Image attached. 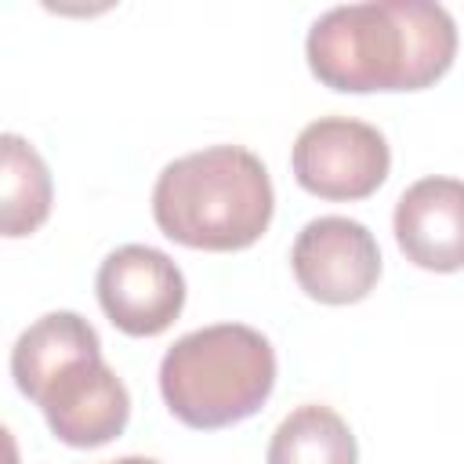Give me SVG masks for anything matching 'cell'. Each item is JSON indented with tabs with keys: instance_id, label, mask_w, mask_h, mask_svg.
<instances>
[{
	"instance_id": "obj_5",
	"label": "cell",
	"mask_w": 464,
	"mask_h": 464,
	"mask_svg": "<svg viewBox=\"0 0 464 464\" xmlns=\"http://www.w3.org/2000/svg\"><path fill=\"white\" fill-rule=\"evenodd\" d=\"M290 167L297 185L319 199H366L384 185L392 149L373 123L319 116L301 127Z\"/></svg>"
},
{
	"instance_id": "obj_11",
	"label": "cell",
	"mask_w": 464,
	"mask_h": 464,
	"mask_svg": "<svg viewBox=\"0 0 464 464\" xmlns=\"http://www.w3.org/2000/svg\"><path fill=\"white\" fill-rule=\"evenodd\" d=\"M105 464H160V460H152V457H138V453H130V457H116V460H105Z\"/></svg>"
},
{
	"instance_id": "obj_2",
	"label": "cell",
	"mask_w": 464,
	"mask_h": 464,
	"mask_svg": "<svg viewBox=\"0 0 464 464\" xmlns=\"http://www.w3.org/2000/svg\"><path fill=\"white\" fill-rule=\"evenodd\" d=\"M11 377L65 446H105L130 420V392L80 312L58 308L29 323L11 348Z\"/></svg>"
},
{
	"instance_id": "obj_9",
	"label": "cell",
	"mask_w": 464,
	"mask_h": 464,
	"mask_svg": "<svg viewBox=\"0 0 464 464\" xmlns=\"http://www.w3.org/2000/svg\"><path fill=\"white\" fill-rule=\"evenodd\" d=\"M0 225L4 236L18 239L36 232L47 214H51V199H54V185H51V170L44 163V156L14 130H7L0 138Z\"/></svg>"
},
{
	"instance_id": "obj_3",
	"label": "cell",
	"mask_w": 464,
	"mask_h": 464,
	"mask_svg": "<svg viewBox=\"0 0 464 464\" xmlns=\"http://www.w3.org/2000/svg\"><path fill=\"white\" fill-rule=\"evenodd\" d=\"M272 210V178L243 145L185 152L170 160L152 185L160 232L192 250H243L265 236Z\"/></svg>"
},
{
	"instance_id": "obj_1",
	"label": "cell",
	"mask_w": 464,
	"mask_h": 464,
	"mask_svg": "<svg viewBox=\"0 0 464 464\" xmlns=\"http://www.w3.org/2000/svg\"><path fill=\"white\" fill-rule=\"evenodd\" d=\"M453 54L457 22L431 0L337 4L304 36L312 76L344 94L431 87L446 76Z\"/></svg>"
},
{
	"instance_id": "obj_8",
	"label": "cell",
	"mask_w": 464,
	"mask_h": 464,
	"mask_svg": "<svg viewBox=\"0 0 464 464\" xmlns=\"http://www.w3.org/2000/svg\"><path fill=\"white\" fill-rule=\"evenodd\" d=\"M395 243L417 268L460 272L464 268V181L420 178L395 203Z\"/></svg>"
},
{
	"instance_id": "obj_4",
	"label": "cell",
	"mask_w": 464,
	"mask_h": 464,
	"mask_svg": "<svg viewBox=\"0 0 464 464\" xmlns=\"http://www.w3.org/2000/svg\"><path fill=\"white\" fill-rule=\"evenodd\" d=\"M276 388V348L246 323H214L178 337L160 359L167 410L199 431L254 417Z\"/></svg>"
},
{
	"instance_id": "obj_10",
	"label": "cell",
	"mask_w": 464,
	"mask_h": 464,
	"mask_svg": "<svg viewBox=\"0 0 464 464\" xmlns=\"http://www.w3.org/2000/svg\"><path fill=\"white\" fill-rule=\"evenodd\" d=\"M265 460L268 464H355L359 446L348 420L337 410L323 402H304L276 424Z\"/></svg>"
},
{
	"instance_id": "obj_7",
	"label": "cell",
	"mask_w": 464,
	"mask_h": 464,
	"mask_svg": "<svg viewBox=\"0 0 464 464\" xmlns=\"http://www.w3.org/2000/svg\"><path fill=\"white\" fill-rule=\"evenodd\" d=\"M98 304L130 337L163 334L185 308V276L156 246L123 243L98 265Z\"/></svg>"
},
{
	"instance_id": "obj_6",
	"label": "cell",
	"mask_w": 464,
	"mask_h": 464,
	"mask_svg": "<svg viewBox=\"0 0 464 464\" xmlns=\"http://www.w3.org/2000/svg\"><path fill=\"white\" fill-rule=\"evenodd\" d=\"M297 286L319 304H355L381 279V246L373 232L344 214L312 218L290 250Z\"/></svg>"
}]
</instances>
